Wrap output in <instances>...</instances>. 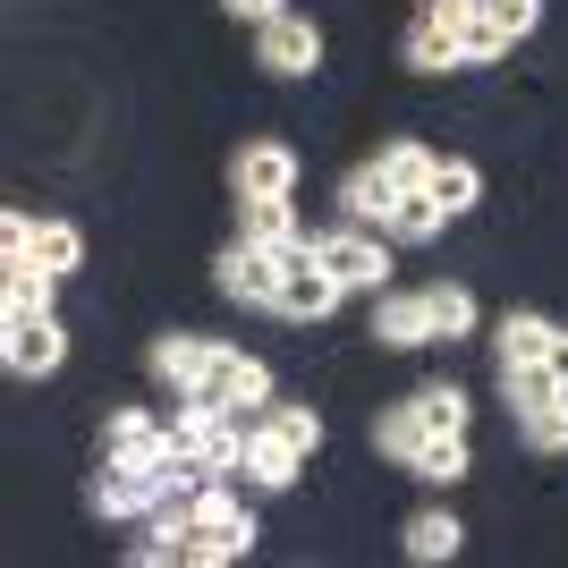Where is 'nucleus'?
Masks as SVG:
<instances>
[{
  "label": "nucleus",
  "mask_w": 568,
  "mask_h": 568,
  "mask_svg": "<svg viewBox=\"0 0 568 568\" xmlns=\"http://www.w3.org/2000/svg\"><path fill=\"white\" fill-rule=\"evenodd\" d=\"M374 442H382V458H399V467H407V458L425 450V425H416L407 407H390V416H382V425H374Z\"/></svg>",
  "instance_id": "obj_31"
},
{
  "label": "nucleus",
  "mask_w": 568,
  "mask_h": 568,
  "mask_svg": "<svg viewBox=\"0 0 568 568\" xmlns=\"http://www.w3.org/2000/svg\"><path fill=\"white\" fill-rule=\"evenodd\" d=\"M246 551H255V518L246 509H195L179 526V560H195V568H230Z\"/></svg>",
  "instance_id": "obj_4"
},
{
  "label": "nucleus",
  "mask_w": 568,
  "mask_h": 568,
  "mask_svg": "<svg viewBox=\"0 0 568 568\" xmlns=\"http://www.w3.org/2000/svg\"><path fill=\"white\" fill-rule=\"evenodd\" d=\"M221 9H230V18H246V26H263V18H281L288 0H221Z\"/></svg>",
  "instance_id": "obj_34"
},
{
  "label": "nucleus",
  "mask_w": 568,
  "mask_h": 568,
  "mask_svg": "<svg viewBox=\"0 0 568 568\" xmlns=\"http://www.w3.org/2000/svg\"><path fill=\"white\" fill-rule=\"evenodd\" d=\"M475 195H484V170H475V162H442V170H433V204H442V213H475Z\"/></svg>",
  "instance_id": "obj_26"
},
{
  "label": "nucleus",
  "mask_w": 568,
  "mask_h": 568,
  "mask_svg": "<svg viewBox=\"0 0 568 568\" xmlns=\"http://www.w3.org/2000/svg\"><path fill=\"white\" fill-rule=\"evenodd\" d=\"M425 314H433V339H467V332H475V288L433 281V288H425Z\"/></svg>",
  "instance_id": "obj_23"
},
{
  "label": "nucleus",
  "mask_w": 568,
  "mask_h": 568,
  "mask_svg": "<svg viewBox=\"0 0 568 568\" xmlns=\"http://www.w3.org/2000/svg\"><path fill=\"white\" fill-rule=\"evenodd\" d=\"M407 69H425V77H442V69H467V43H458V26H442V18H416V34H407Z\"/></svg>",
  "instance_id": "obj_17"
},
{
  "label": "nucleus",
  "mask_w": 568,
  "mask_h": 568,
  "mask_svg": "<svg viewBox=\"0 0 568 568\" xmlns=\"http://www.w3.org/2000/svg\"><path fill=\"white\" fill-rule=\"evenodd\" d=\"M179 399H195V407H237V416H246V407L272 399V365H263V356H237V348H213V365H204Z\"/></svg>",
  "instance_id": "obj_2"
},
{
  "label": "nucleus",
  "mask_w": 568,
  "mask_h": 568,
  "mask_svg": "<svg viewBox=\"0 0 568 568\" xmlns=\"http://www.w3.org/2000/svg\"><path fill=\"white\" fill-rule=\"evenodd\" d=\"M272 433H281V442H288L297 458H314V450H323V416H314V407H272Z\"/></svg>",
  "instance_id": "obj_30"
},
{
  "label": "nucleus",
  "mask_w": 568,
  "mask_h": 568,
  "mask_svg": "<svg viewBox=\"0 0 568 568\" xmlns=\"http://www.w3.org/2000/svg\"><path fill=\"white\" fill-rule=\"evenodd\" d=\"M237 237L288 255V246H297V204H288V195H237Z\"/></svg>",
  "instance_id": "obj_12"
},
{
  "label": "nucleus",
  "mask_w": 568,
  "mask_h": 568,
  "mask_svg": "<svg viewBox=\"0 0 568 568\" xmlns=\"http://www.w3.org/2000/svg\"><path fill=\"white\" fill-rule=\"evenodd\" d=\"M390 204H399V179H390V170L382 162H365V170H348V187H339V213L348 221H390Z\"/></svg>",
  "instance_id": "obj_14"
},
{
  "label": "nucleus",
  "mask_w": 568,
  "mask_h": 568,
  "mask_svg": "<svg viewBox=\"0 0 568 568\" xmlns=\"http://www.w3.org/2000/svg\"><path fill=\"white\" fill-rule=\"evenodd\" d=\"M51 288H60V272L51 263H0V306L9 314H51Z\"/></svg>",
  "instance_id": "obj_15"
},
{
  "label": "nucleus",
  "mask_w": 568,
  "mask_h": 568,
  "mask_svg": "<svg viewBox=\"0 0 568 568\" xmlns=\"http://www.w3.org/2000/svg\"><path fill=\"white\" fill-rule=\"evenodd\" d=\"M230 187H237V195H297V153H288L281 136H255V144H237V162H230Z\"/></svg>",
  "instance_id": "obj_9"
},
{
  "label": "nucleus",
  "mask_w": 568,
  "mask_h": 568,
  "mask_svg": "<svg viewBox=\"0 0 568 568\" xmlns=\"http://www.w3.org/2000/svg\"><path fill=\"white\" fill-rule=\"evenodd\" d=\"M213 281H221V297H246V306H272V297H281V255H272V246H246V237H237L230 255L213 263Z\"/></svg>",
  "instance_id": "obj_10"
},
{
  "label": "nucleus",
  "mask_w": 568,
  "mask_h": 568,
  "mask_svg": "<svg viewBox=\"0 0 568 568\" xmlns=\"http://www.w3.org/2000/svg\"><path fill=\"white\" fill-rule=\"evenodd\" d=\"M407 416L425 425V442H433V433H467V390H450V382H425V390L407 399Z\"/></svg>",
  "instance_id": "obj_22"
},
{
  "label": "nucleus",
  "mask_w": 568,
  "mask_h": 568,
  "mask_svg": "<svg viewBox=\"0 0 568 568\" xmlns=\"http://www.w3.org/2000/svg\"><path fill=\"white\" fill-rule=\"evenodd\" d=\"M34 263H51V272H77V263H85V237H77L69 221H34Z\"/></svg>",
  "instance_id": "obj_28"
},
{
  "label": "nucleus",
  "mask_w": 568,
  "mask_h": 568,
  "mask_svg": "<svg viewBox=\"0 0 568 568\" xmlns=\"http://www.w3.org/2000/svg\"><path fill=\"white\" fill-rule=\"evenodd\" d=\"M374 339H382V348H425V339H433L425 288H416V297H382V314H374Z\"/></svg>",
  "instance_id": "obj_18"
},
{
  "label": "nucleus",
  "mask_w": 568,
  "mask_h": 568,
  "mask_svg": "<svg viewBox=\"0 0 568 568\" xmlns=\"http://www.w3.org/2000/svg\"><path fill=\"white\" fill-rule=\"evenodd\" d=\"M102 458H144V467H162L170 458V425H153L144 407H119L111 425H102Z\"/></svg>",
  "instance_id": "obj_13"
},
{
  "label": "nucleus",
  "mask_w": 568,
  "mask_h": 568,
  "mask_svg": "<svg viewBox=\"0 0 568 568\" xmlns=\"http://www.w3.org/2000/svg\"><path fill=\"white\" fill-rule=\"evenodd\" d=\"M551 332H560L551 314H509V323H500V365H526V356H544V348H551Z\"/></svg>",
  "instance_id": "obj_25"
},
{
  "label": "nucleus",
  "mask_w": 568,
  "mask_h": 568,
  "mask_svg": "<svg viewBox=\"0 0 568 568\" xmlns=\"http://www.w3.org/2000/svg\"><path fill=\"white\" fill-rule=\"evenodd\" d=\"M442 221H450V213H442V204H433V187H425V195H399V204H390L382 237H433Z\"/></svg>",
  "instance_id": "obj_27"
},
{
  "label": "nucleus",
  "mask_w": 568,
  "mask_h": 568,
  "mask_svg": "<svg viewBox=\"0 0 568 568\" xmlns=\"http://www.w3.org/2000/svg\"><path fill=\"white\" fill-rule=\"evenodd\" d=\"M467 467H475V458H467V433H433L425 450L407 458V475H416V484H433V493H450Z\"/></svg>",
  "instance_id": "obj_19"
},
{
  "label": "nucleus",
  "mask_w": 568,
  "mask_h": 568,
  "mask_svg": "<svg viewBox=\"0 0 568 568\" xmlns=\"http://www.w3.org/2000/svg\"><path fill=\"white\" fill-rule=\"evenodd\" d=\"M297 467H306V458L288 450L272 425H246V450H237V484H255V493H288V484H297Z\"/></svg>",
  "instance_id": "obj_11"
},
{
  "label": "nucleus",
  "mask_w": 568,
  "mask_h": 568,
  "mask_svg": "<svg viewBox=\"0 0 568 568\" xmlns=\"http://www.w3.org/2000/svg\"><path fill=\"white\" fill-rule=\"evenodd\" d=\"M458 43H467V69H475V60H509V34H500V26L484 18V9H475V18L458 26Z\"/></svg>",
  "instance_id": "obj_32"
},
{
  "label": "nucleus",
  "mask_w": 568,
  "mask_h": 568,
  "mask_svg": "<svg viewBox=\"0 0 568 568\" xmlns=\"http://www.w3.org/2000/svg\"><path fill=\"white\" fill-rule=\"evenodd\" d=\"M0 356H9V374H51L60 356H69V332H60V314H9L0 323Z\"/></svg>",
  "instance_id": "obj_7"
},
{
  "label": "nucleus",
  "mask_w": 568,
  "mask_h": 568,
  "mask_svg": "<svg viewBox=\"0 0 568 568\" xmlns=\"http://www.w3.org/2000/svg\"><path fill=\"white\" fill-rule=\"evenodd\" d=\"M348 288L323 272V255H314V237H297L281 255V297H272V314H288V323H323V314L339 306Z\"/></svg>",
  "instance_id": "obj_3"
},
{
  "label": "nucleus",
  "mask_w": 568,
  "mask_h": 568,
  "mask_svg": "<svg viewBox=\"0 0 568 568\" xmlns=\"http://www.w3.org/2000/svg\"><path fill=\"white\" fill-rule=\"evenodd\" d=\"M475 9H484L509 43H518V34H535V18H544V0H475Z\"/></svg>",
  "instance_id": "obj_33"
},
{
  "label": "nucleus",
  "mask_w": 568,
  "mask_h": 568,
  "mask_svg": "<svg viewBox=\"0 0 568 568\" xmlns=\"http://www.w3.org/2000/svg\"><path fill=\"white\" fill-rule=\"evenodd\" d=\"M425 18H442V26H467V18H475V0H425Z\"/></svg>",
  "instance_id": "obj_35"
},
{
  "label": "nucleus",
  "mask_w": 568,
  "mask_h": 568,
  "mask_svg": "<svg viewBox=\"0 0 568 568\" xmlns=\"http://www.w3.org/2000/svg\"><path fill=\"white\" fill-rule=\"evenodd\" d=\"M544 365L560 374V390H568V332H551V348H544Z\"/></svg>",
  "instance_id": "obj_36"
},
{
  "label": "nucleus",
  "mask_w": 568,
  "mask_h": 568,
  "mask_svg": "<svg viewBox=\"0 0 568 568\" xmlns=\"http://www.w3.org/2000/svg\"><path fill=\"white\" fill-rule=\"evenodd\" d=\"M518 433H526V450L560 458V450H568V390H551V399L518 407Z\"/></svg>",
  "instance_id": "obj_21"
},
{
  "label": "nucleus",
  "mask_w": 568,
  "mask_h": 568,
  "mask_svg": "<svg viewBox=\"0 0 568 568\" xmlns=\"http://www.w3.org/2000/svg\"><path fill=\"white\" fill-rule=\"evenodd\" d=\"M374 162L390 170V179H399V195H425V187H433V170H442V153H425L416 136H399V144H382Z\"/></svg>",
  "instance_id": "obj_24"
},
{
  "label": "nucleus",
  "mask_w": 568,
  "mask_h": 568,
  "mask_svg": "<svg viewBox=\"0 0 568 568\" xmlns=\"http://www.w3.org/2000/svg\"><path fill=\"white\" fill-rule=\"evenodd\" d=\"M500 382H509V407H535V399H551V390H560V374H551L544 356H526V365H500Z\"/></svg>",
  "instance_id": "obj_29"
},
{
  "label": "nucleus",
  "mask_w": 568,
  "mask_h": 568,
  "mask_svg": "<svg viewBox=\"0 0 568 568\" xmlns=\"http://www.w3.org/2000/svg\"><path fill=\"white\" fill-rule=\"evenodd\" d=\"M314 255H323V272H332L339 288H382L390 281V246H382V230H365V221L314 237Z\"/></svg>",
  "instance_id": "obj_5"
},
{
  "label": "nucleus",
  "mask_w": 568,
  "mask_h": 568,
  "mask_svg": "<svg viewBox=\"0 0 568 568\" xmlns=\"http://www.w3.org/2000/svg\"><path fill=\"white\" fill-rule=\"evenodd\" d=\"M399 544H407V560H425V568H433V560H458V544H467V526H458L450 509H416Z\"/></svg>",
  "instance_id": "obj_16"
},
{
  "label": "nucleus",
  "mask_w": 568,
  "mask_h": 568,
  "mask_svg": "<svg viewBox=\"0 0 568 568\" xmlns=\"http://www.w3.org/2000/svg\"><path fill=\"white\" fill-rule=\"evenodd\" d=\"M153 493H162V467H144V458H102V475H94V509L102 518H144Z\"/></svg>",
  "instance_id": "obj_8"
},
{
  "label": "nucleus",
  "mask_w": 568,
  "mask_h": 568,
  "mask_svg": "<svg viewBox=\"0 0 568 568\" xmlns=\"http://www.w3.org/2000/svg\"><path fill=\"white\" fill-rule=\"evenodd\" d=\"M255 60L272 77H314V69H323V34H314V18H297V9L263 18L255 26Z\"/></svg>",
  "instance_id": "obj_6"
},
{
  "label": "nucleus",
  "mask_w": 568,
  "mask_h": 568,
  "mask_svg": "<svg viewBox=\"0 0 568 568\" xmlns=\"http://www.w3.org/2000/svg\"><path fill=\"white\" fill-rule=\"evenodd\" d=\"M170 450L179 458H195L204 475H237V450H246V416L237 407H179L170 416Z\"/></svg>",
  "instance_id": "obj_1"
},
{
  "label": "nucleus",
  "mask_w": 568,
  "mask_h": 568,
  "mask_svg": "<svg viewBox=\"0 0 568 568\" xmlns=\"http://www.w3.org/2000/svg\"><path fill=\"white\" fill-rule=\"evenodd\" d=\"M213 348L221 339H195V332H170V339H153V374L170 382V390H187L204 365H213Z\"/></svg>",
  "instance_id": "obj_20"
}]
</instances>
